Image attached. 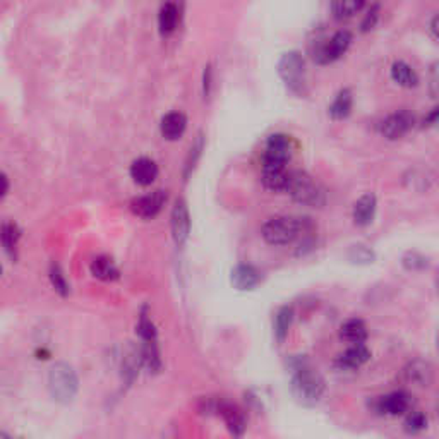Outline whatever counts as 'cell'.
I'll return each instance as SVG.
<instances>
[{
  "instance_id": "1",
  "label": "cell",
  "mask_w": 439,
  "mask_h": 439,
  "mask_svg": "<svg viewBox=\"0 0 439 439\" xmlns=\"http://www.w3.org/2000/svg\"><path fill=\"white\" fill-rule=\"evenodd\" d=\"M292 369L293 374L292 381H290V391H292L293 398L304 407L316 405L326 389L323 376L311 369L304 360H299Z\"/></svg>"
},
{
  "instance_id": "2",
  "label": "cell",
  "mask_w": 439,
  "mask_h": 439,
  "mask_svg": "<svg viewBox=\"0 0 439 439\" xmlns=\"http://www.w3.org/2000/svg\"><path fill=\"white\" fill-rule=\"evenodd\" d=\"M311 230H313L311 218L273 217L264 222L261 235L270 246H286L293 242L300 233H309Z\"/></svg>"
},
{
  "instance_id": "3",
  "label": "cell",
  "mask_w": 439,
  "mask_h": 439,
  "mask_svg": "<svg viewBox=\"0 0 439 439\" xmlns=\"http://www.w3.org/2000/svg\"><path fill=\"white\" fill-rule=\"evenodd\" d=\"M286 193L290 194L293 201L306 206L320 208L326 201V194L320 184L314 180L313 175H309L304 170H292L289 175V184H286Z\"/></svg>"
},
{
  "instance_id": "4",
  "label": "cell",
  "mask_w": 439,
  "mask_h": 439,
  "mask_svg": "<svg viewBox=\"0 0 439 439\" xmlns=\"http://www.w3.org/2000/svg\"><path fill=\"white\" fill-rule=\"evenodd\" d=\"M79 380L72 366L67 362H57L48 373V391L59 403H70L77 395Z\"/></svg>"
},
{
  "instance_id": "5",
  "label": "cell",
  "mask_w": 439,
  "mask_h": 439,
  "mask_svg": "<svg viewBox=\"0 0 439 439\" xmlns=\"http://www.w3.org/2000/svg\"><path fill=\"white\" fill-rule=\"evenodd\" d=\"M278 74L292 93L304 97L307 93L306 59L297 50L286 52L278 62Z\"/></svg>"
},
{
  "instance_id": "6",
  "label": "cell",
  "mask_w": 439,
  "mask_h": 439,
  "mask_svg": "<svg viewBox=\"0 0 439 439\" xmlns=\"http://www.w3.org/2000/svg\"><path fill=\"white\" fill-rule=\"evenodd\" d=\"M352 33L349 30H340L333 35L331 38L326 41V43L320 45V47L314 50V62L321 64V66H326V64L335 62L340 57L345 54L347 50L352 45Z\"/></svg>"
},
{
  "instance_id": "7",
  "label": "cell",
  "mask_w": 439,
  "mask_h": 439,
  "mask_svg": "<svg viewBox=\"0 0 439 439\" xmlns=\"http://www.w3.org/2000/svg\"><path fill=\"white\" fill-rule=\"evenodd\" d=\"M292 158V141L286 134H271L263 151V165L286 166Z\"/></svg>"
},
{
  "instance_id": "8",
  "label": "cell",
  "mask_w": 439,
  "mask_h": 439,
  "mask_svg": "<svg viewBox=\"0 0 439 439\" xmlns=\"http://www.w3.org/2000/svg\"><path fill=\"white\" fill-rule=\"evenodd\" d=\"M416 124V117L409 110H396L389 113L381 122V134L389 141H396L405 136Z\"/></svg>"
},
{
  "instance_id": "9",
  "label": "cell",
  "mask_w": 439,
  "mask_h": 439,
  "mask_svg": "<svg viewBox=\"0 0 439 439\" xmlns=\"http://www.w3.org/2000/svg\"><path fill=\"white\" fill-rule=\"evenodd\" d=\"M170 226H172V237L177 246H184L191 233V213L186 199H182V197H179L173 204L172 215H170Z\"/></svg>"
},
{
  "instance_id": "10",
  "label": "cell",
  "mask_w": 439,
  "mask_h": 439,
  "mask_svg": "<svg viewBox=\"0 0 439 439\" xmlns=\"http://www.w3.org/2000/svg\"><path fill=\"white\" fill-rule=\"evenodd\" d=\"M166 203V191L157 189L153 193L143 194L130 201V211L139 218H153L162 211Z\"/></svg>"
},
{
  "instance_id": "11",
  "label": "cell",
  "mask_w": 439,
  "mask_h": 439,
  "mask_svg": "<svg viewBox=\"0 0 439 439\" xmlns=\"http://www.w3.org/2000/svg\"><path fill=\"white\" fill-rule=\"evenodd\" d=\"M217 412L223 417L226 424V429L232 434L233 439H240L246 433V416L240 410V407H237L235 403L225 402V400H220L217 405Z\"/></svg>"
},
{
  "instance_id": "12",
  "label": "cell",
  "mask_w": 439,
  "mask_h": 439,
  "mask_svg": "<svg viewBox=\"0 0 439 439\" xmlns=\"http://www.w3.org/2000/svg\"><path fill=\"white\" fill-rule=\"evenodd\" d=\"M410 395L405 391H393L389 395L380 396L374 402V410L380 416H402V413L409 412L410 409Z\"/></svg>"
},
{
  "instance_id": "13",
  "label": "cell",
  "mask_w": 439,
  "mask_h": 439,
  "mask_svg": "<svg viewBox=\"0 0 439 439\" xmlns=\"http://www.w3.org/2000/svg\"><path fill=\"white\" fill-rule=\"evenodd\" d=\"M230 280H232V285L235 286L237 290L247 292V290H254L261 282H263V273H261L256 266H253V264L240 263L232 270Z\"/></svg>"
},
{
  "instance_id": "14",
  "label": "cell",
  "mask_w": 439,
  "mask_h": 439,
  "mask_svg": "<svg viewBox=\"0 0 439 439\" xmlns=\"http://www.w3.org/2000/svg\"><path fill=\"white\" fill-rule=\"evenodd\" d=\"M434 371L431 362L424 359H413L403 369V378L407 383L416 386H429L433 381Z\"/></svg>"
},
{
  "instance_id": "15",
  "label": "cell",
  "mask_w": 439,
  "mask_h": 439,
  "mask_svg": "<svg viewBox=\"0 0 439 439\" xmlns=\"http://www.w3.org/2000/svg\"><path fill=\"white\" fill-rule=\"evenodd\" d=\"M378 210V199L373 193H367L364 196H360L357 199V203L353 204L352 218L353 223L357 226H367L373 223L374 217H376Z\"/></svg>"
},
{
  "instance_id": "16",
  "label": "cell",
  "mask_w": 439,
  "mask_h": 439,
  "mask_svg": "<svg viewBox=\"0 0 439 439\" xmlns=\"http://www.w3.org/2000/svg\"><path fill=\"white\" fill-rule=\"evenodd\" d=\"M130 177L139 186H151L158 177V165L151 158L141 157L130 164Z\"/></svg>"
},
{
  "instance_id": "17",
  "label": "cell",
  "mask_w": 439,
  "mask_h": 439,
  "mask_svg": "<svg viewBox=\"0 0 439 439\" xmlns=\"http://www.w3.org/2000/svg\"><path fill=\"white\" fill-rule=\"evenodd\" d=\"M187 129V117L186 113L179 112H168L166 115L162 117V122H160V130H162V136L168 141H175L186 133Z\"/></svg>"
},
{
  "instance_id": "18",
  "label": "cell",
  "mask_w": 439,
  "mask_h": 439,
  "mask_svg": "<svg viewBox=\"0 0 439 439\" xmlns=\"http://www.w3.org/2000/svg\"><path fill=\"white\" fill-rule=\"evenodd\" d=\"M290 172L286 166H276V165H263V172H261V182L264 187L270 191H285L286 184H289Z\"/></svg>"
},
{
  "instance_id": "19",
  "label": "cell",
  "mask_w": 439,
  "mask_h": 439,
  "mask_svg": "<svg viewBox=\"0 0 439 439\" xmlns=\"http://www.w3.org/2000/svg\"><path fill=\"white\" fill-rule=\"evenodd\" d=\"M180 21V7L175 2H165L158 10V28L162 35H170L177 30Z\"/></svg>"
},
{
  "instance_id": "20",
  "label": "cell",
  "mask_w": 439,
  "mask_h": 439,
  "mask_svg": "<svg viewBox=\"0 0 439 439\" xmlns=\"http://www.w3.org/2000/svg\"><path fill=\"white\" fill-rule=\"evenodd\" d=\"M371 352L364 343H357V345H352L350 349H347L342 355L338 357V364L345 369H357L362 364H366L369 360Z\"/></svg>"
},
{
  "instance_id": "21",
  "label": "cell",
  "mask_w": 439,
  "mask_h": 439,
  "mask_svg": "<svg viewBox=\"0 0 439 439\" xmlns=\"http://www.w3.org/2000/svg\"><path fill=\"white\" fill-rule=\"evenodd\" d=\"M144 366L143 364V353H141V347H130L126 353H124L122 359V380L127 384H133V381L136 380V376L139 374V367Z\"/></svg>"
},
{
  "instance_id": "22",
  "label": "cell",
  "mask_w": 439,
  "mask_h": 439,
  "mask_svg": "<svg viewBox=\"0 0 439 439\" xmlns=\"http://www.w3.org/2000/svg\"><path fill=\"white\" fill-rule=\"evenodd\" d=\"M0 239H2L3 251L12 261L17 260V244L21 239V228L14 222H3L2 230H0Z\"/></svg>"
},
{
  "instance_id": "23",
  "label": "cell",
  "mask_w": 439,
  "mask_h": 439,
  "mask_svg": "<svg viewBox=\"0 0 439 439\" xmlns=\"http://www.w3.org/2000/svg\"><path fill=\"white\" fill-rule=\"evenodd\" d=\"M389 74H391V79L395 81L398 86L416 88L417 84H419V76H417V72L409 66V64L403 62V60L393 62Z\"/></svg>"
},
{
  "instance_id": "24",
  "label": "cell",
  "mask_w": 439,
  "mask_h": 439,
  "mask_svg": "<svg viewBox=\"0 0 439 439\" xmlns=\"http://www.w3.org/2000/svg\"><path fill=\"white\" fill-rule=\"evenodd\" d=\"M340 336H342L345 342L357 345V343H364L367 338V326L362 320L359 318H352V320H347L345 323L340 328Z\"/></svg>"
},
{
  "instance_id": "25",
  "label": "cell",
  "mask_w": 439,
  "mask_h": 439,
  "mask_svg": "<svg viewBox=\"0 0 439 439\" xmlns=\"http://www.w3.org/2000/svg\"><path fill=\"white\" fill-rule=\"evenodd\" d=\"M90 271L95 278L101 280V282H113V280H117L120 276L119 268L115 266V263L108 256L95 257L91 261Z\"/></svg>"
},
{
  "instance_id": "26",
  "label": "cell",
  "mask_w": 439,
  "mask_h": 439,
  "mask_svg": "<svg viewBox=\"0 0 439 439\" xmlns=\"http://www.w3.org/2000/svg\"><path fill=\"white\" fill-rule=\"evenodd\" d=\"M352 105H353L352 91H350L349 88L338 91V95H336L335 100H333V104L329 105L328 108L329 117H331L333 120L347 119V117L350 115V112H352Z\"/></svg>"
},
{
  "instance_id": "27",
  "label": "cell",
  "mask_w": 439,
  "mask_h": 439,
  "mask_svg": "<svg viewBox=\"0 0 439 439\" xmlns=\"http://www.w3.org/2000/svg\"><path fill=\"white\" fill-rule=\"evenodd\" d=\"M293 323V309L290 306H283L276 311L275 321H273V333L275 338L278 343L285 342V338L289 336L290 326Z\"/></svg>"
},
{
  "instance_id": "28",
  "label": "cell",
  "mask_w": 439,
  "mask_h": 439,
  "mask_svg": "<svg viewBox=\"0 0 439 439\" xmlns=\"http://www.w3.org/2000/svg\"><path fill=\"white\" fill-rule=\"evenodd\" d=\"M366 3L362 0H340L331 3V12L336 19H349L364 9Z\"/></svg>"
},
{
  "instance_id": "29",
  "label": "cell",
  "mask_w": 439,
  "mask_h": 439,
  "mask_svg": "<svg viewBox=\"0 0 439 439\" xmlns=\"http://www.w3.org/2000/svg\"><path fill=\"white\" fill-rule=\"evenodd\" d=\"M137 335H139L141 342L143 343H150V342H158V333H157V326L155 323L151 321V318L148 316V311L144 307L139 314V321H137V326H136Z\"/></svg>"
},
{
  "instance_id": "30",
  "label": "cell",
  "mask_w": 439,
  "mask_h": 439,
  "mask_svg": "<svg viewBox=\"0 0 439 439\" xmlns=\"http://www.w3.org/2000/svg\"><path fill=\"white\" fill-rule=\"evenodd\" d=\"M141 353H143V364L151 373H158L162 369V357L160 350H158V342L143 343L141 345Z\"/></svg>"
},
{
  "instance_id": "31",
  "label": "cell",
  "mask_w": 439,
  "mask_h": 439,
  "mask_svg": "<svg viewBox=\"0 0 439 439\" xmlns=\"http://www.w3.org/2000/svg\"><path fill=\"white\" fill-rule=\"evenodd\" d=\"M48 278H50L52 286H54V290L57 293H59V295H62V297L69 295V283H67L66 276H64L62 268H60L57 263L50 264V270H48Z\"/></svg>"
},
{
  "instance_id": "32",
  "label": "cell",
  "mask_w": 439,
  "mask_h": 439,
  "mask_svg": "<svg viewBox=\"0 0 439 439\" xmlns=\"http://www.w3.org/2000/svg\"><path fill=\"white\" fill-rule=\"evenodd\" d=\"M203 150H204V137H203V134L199 133L197 134L196 139H194L193 146H191L189 155H187L186 166H184V177H186V179L189 177V173L193 172L194 166H196L197 160H199V157H201V153H203Z\"/></svg>"
},
{
  "instance_id": "33",
  "label": "cell",
  "mask_w": 439,
  "mask_h": 439,
  "mask_svg": "<svg viewBox=\"0 0 439 439\" xmlns=\"http://www.w3.org/2000/svg\"><path fill=\"white\" fill-rule=\"evenodd\" d=\"M427 427V417L424 416L419 410H413L407 416L405 422H403V429H405L407 434H419L422 433Z\"/></svg>"
},
{
  "instance_id": "34",
  "label": "cell",
  "mask_w": 439,
  "mask_h": 439,
  "mask_svg": "<svg viewBox=\"0 0 439 439\" xmlns=\"http://www.w3.org/2000/svg\"><path fill=\"white\" fill-rule=\"evenodd\" d=\"M376 254L367 246H352L349 251V260L355 264H369L373 263Z\"/></svg>"
},
{
  "instance_id": "35",
  "label": "cell",
  "mask_w": 439,
  "mask_h": 439,
  "mask_svg": "<svg viewBox=\"0 0 439 439\" xmlns=\"http://www.w3.org/2000/svg\"><path fill=\"white\" fill-rule=\"evenodd\" d=\"M402 264L403 268L409 271H422L429 266L427 257H424L422 254L416 253V251H409V253L402 257Z\"/></svg>"
},
{
  "instance_id": "36",
  "label": "cell",
  "mask_w": 439,
  "mask_h": 439,
  "mask_svg": "<svg viewBox=\"0 0 439 439\" xmlns=\"http://www.w3.org/2000/svg\"><path fill=\"white\" fill-rule=\"evenodd\" d=\"M378 19H380V6L378 3H374V6H371V9L367 10L366 17L362 19V23H360V31H371L374 26H376Z\"/></svg>"
},
{
  "instance_id": "37",
  "label": "cell",
  "mask_w": 439,
  "mask_h": 439,
  "mask_svg": "<svg viewBox=\"0 0 439 439\" xmlns=\"http://www.w3.org/2000/svg\"><path fill=\"white\" fill-rule=\"evenodd\" d=\"M211 79H213V70H211V66L204 67L203 72V93L204 97H208L211 91Z\"/></svg>"
},
{
  "instance_id": "38",
  "label": "cell",
  "mask_w": 439,
  "mask_h": 439,
  "mask_svg": "<svg viewBox=\"0 0 439 439\" xmlns=\"http://www.w3.org/2000/svg\"><path fill=\"white\" fill-rule=\"evenodd\" d=\"M439 124V107H436L424 119V126H438Z\"/></svg>"
},
{
  "instance_id": "39",
  "label": "cell",
  "mask_w": 439,
  "mask_h": 439,
  "mask_svg": "<svg viewBox=\"0 0 439 439\" xmlns=\"http://www.w3.org/2000/svg\"><path fill=\"white\" fill-rule=\"evenodd\" d=\"M431 31H433L434 37L439 40V14H436V16L433 17V21H431Z\"/></svg>"
},
{
  "instance_id": "40",
  "label": "cell",
  "mask_w": 439,
  "mask_h": 439,
  "mask_svg": "<svg viewBox=\"0 0 439 439\" xmlns=\"http://www.w3.org/2000/svg\"><path fill=\"white\" fill-rule=\"evenodd\" d=\"M2 184H3L2 187V197H3L7 196V193H9V179H7L6 173H2Z\"/></svg>"
},
{
  "instance_id": "41",
  "label": "cell",
  "mask_w": 439,
  "mask_h": 439,
  "mask_svg": "<svg viewBox=\"0 0 439 439\" xmlns=\"http://www.w3.org/2000/svg\"><path fill=\"white\" fill-rule=\"evenodd\" d=\"M0 439H12L7 433H0Z\"/></svg>"
},
{
  "instance_id": "42",
  "label": "cell",
  "mask_w": 439,
  "mask_h": 439,
  "mask_svg": "<svg viewBox=\"0 0 439 439\" xmlns=\"http://www.w3.org/2000/svg\"><path fill=\"white\" fill-rule=\"evenodd\" d=\"M436 347H438V352H439V328H438V331H436Z\"/></svg>"
},
{
  "instance_id": "43",
  "label": "cell",
  "mask_w": 439,
  "mask_h": 439,
  "mask_svg": "<svg viewBox=\"0 0 439 439\" xmlns=\"http://www.w3.org/2000/svg\"><path fill=\"white\" fill-rule=\"evenodd\" d=\"M438 410H439V403H438Z\"/></svg>"
}]
</instances>
